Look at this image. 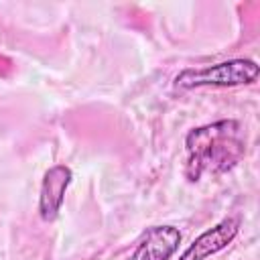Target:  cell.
<instances>
[{"label":"cell","instance_id":"1","mask_svg":"<svg viewBox=\"0 0 260 260\" xmlns=\"http://www.w3.org/2000/svg\"><path fill=\"white\" fill-rule=\"evenodd\" d=\"M185 177L199 181L205 175L232 171L246 154V130L240 120L228 118L191 128L185 136Z\"/></svg>","mask_w":260,"mask_h":260},{"label":"cell","instance_id":"2","mask_svg":"<svg viewBox=\"0 0 260 260\" xmlns=\"http://www.w3.org/2000/svg\"><path fill=\"white\" fill-rule=\"evenodd\" d=\"M260 75V67L254 59H228L205 67H187L173 79L177 89L197 87H240L252 85Z\"/></svg>","mask_w":260,"mask_h":260},{"label":"cell","instance_id":"3","mask_svg":"<svg viewBox=\"0 0 260 260\" xmlns=\"http://www.w3.org/2000/svg\"><path fill=\"white\" fill-rule=\"evenodd\" d=\"M183 234L177 225L160 223L150 225L136 242L134 250L126 260H171L179 250Z\"/></svg>","mask_w":260,"mask_h":260},{"label":"cell","instance_id":"4","mask_svg":"<svg viewBox=\"0 0 260 260\" xmlns=\"http://www.w3.org/2000/svg\"><path fill=\"white\" fill-rule=\"evenodd\" d=\"M71 181L73 171L67 165H53L45 171L39 191V215L43 221H53L59 215Z\"/></svg>","mask_w":260,"mask_h":260},{"label":"cell","instance_id":"5","mask_svg":"<svg viewBox=\"0 0 260 260\" xmlns=\"http://www.w3.org/2000/svg\"><path fill=\"white\" fill-rule=\"evenodd\" d=\"M240 221L236 217H225L213 228L199 234L179 256V260H207L209 256L225 250L238 236Z\"/></svg>","mask_w":260,"mask_h":260}]
</instances>
